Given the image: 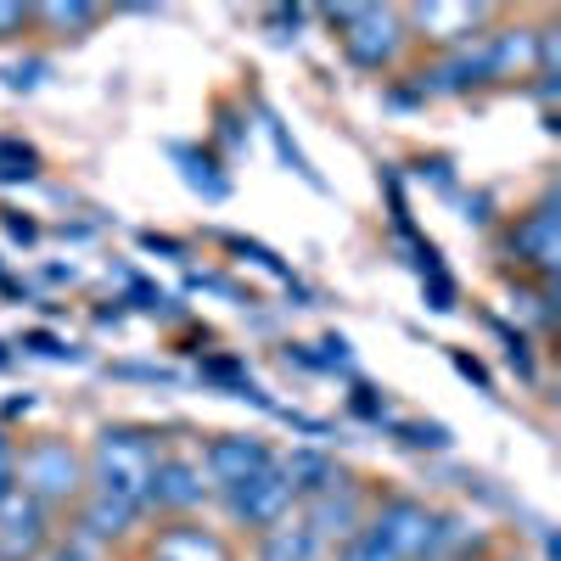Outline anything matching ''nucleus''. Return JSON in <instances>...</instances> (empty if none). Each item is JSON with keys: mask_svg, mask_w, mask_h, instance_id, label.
Here are the masks:
<instances>
[{"mask_svg": "<svg viewBox=\"0 0 561 561\" xmlns=\"http://www.w3.org/2000/svg\"><path fill=\"white\" fill-rule=\"evenodd\" d=\"M18 494V444L0 433V505Z\"/></svg>", "mask_w": 561, "mask_h": 561, "instance_id": "a211bd4d", "label": "nucleus"}, {"mask_svg": "<svg viewBox=\"0 0 561 561\" xmlns=\"http://www.w3.org/2000/svg\"><path fill=\"white\" fill-rule=\"evenodd\" d=\"M280 478L293 483V500L298 505H309V500H320V494H332V489L348 483V472L325 449H293V455H280Z\"/></svg>", "mask_w": 561, "mask_h": 561, "instance_id": "9d476101", "label": "nucleus"}, {"mask_svg": "<svg viewBox=\"0 0 561 561\" xmlns=\"http://www.w3.org/2000/svg\"><path fill=\"white\" fill-rule=\"evenodd\" d=\"M399 18H404V28H427L433 39H449L460 51V45L483 39L489 7H415V12H399Z\"/></svg>", "mask_w": 561, "mask_h": 561, "instance_id": "9b49d317", "label": "nucleus"}, {"mask_svg": "<svg viewBox=\"0 0 561 561\" xmlns=\"http://www.w3.org/2000/svg\"><path fill=\"white\" fill-rule=\"evenodd\" d=\"M135 523H140V511H129V505H118V500H102V494L84 489V500H79V534H84L90 545H113V539H124Z\"/></svg>", "mask_w": 561, "mask_h": 561, "instance_id": "ddd939ff", "label": "nucleus"}, {"mask_svg": "<svg viewBox=\"0 0 561 561\" xmlns=\"http://www.w3.org/2000/svg\"><path fill=\"white\" fill-rule=\"evenodd\" d=\"M163 438L152 427H129V421H113V427L96 433L84 455V489L118 500L129 511H147L152 500V478H158V460H163Z\"/></svg>", "mask_w": 561, "mask_h": 561, "instance_id": "f257e3e1", "label": "nucleus"}, {"mask_svg": "<svg viewBox=\"0 0 561 561\" xmlns=\"http://www.w3.org/2000/svg\"><path fill=\"white\" fill-rule=\"evenodd\" d=\"M399 433H404V444H410V449H444V444H449V433H444V427H399Z\"/></svg>", "mask_w": 561, "mask_h": 561, "instance_id": "6ab92c4d", "label": "nucleus"}, {"mask_svg": "<svg viewBox=\"0 0 561 561\" xmlns=\"http://www.w3.org/2000/svg\"><path fill=\"white\" fill-rule=\"evenodd\" d=\"M225 494V511L237 517L242 528H275L287 511H298V500H293V483L280 478V455H275V466H264V472H253V478H242V483H230V489H219Z\"/></svg>", "mask_w": 561, "mask_h": 561, "instance_id": "20e7f679", "label": "nucleus"}, {"mask_svg": "<svg viewBox=\"0 0 561 561\" xmlns=\"http://www.w3.org/2000/svg\"><path fill=\"white\" fill-rule=\"evenodd\" d=\"M208 472L197 460H180V455H163L158 460V478H152V500H147V511H174V517H185V511H197L203 505V494H208V483H203Z\"/></svg>", "mask_w": 561, "mask_h": 561, "instance_id": "1a4fd4ad", "label": "nucleus"}, {"mask_svg": "<svg viewBox=\"0 0 561 561\" xmlns=\"http://www.w3.org/2000/svg\"><path fill=\"white\" fill-rule=\"evenodd\" d=\"M174 163H185V169H180V174H185V185H197V192H203L208 203L230 197V180H225V174H214V169H219L214 158H203V152H192V147H174Z\"/></svg>", "mask_w": 561, "mask_h": 561, "instance_id": "4468645a", "label": "nucleus"}, {"mask_svg": "<svg viewBox=\"0 0 561 561\" xmlns=\"http://www.w3.org/2000/svg\"><path fill=\"white\" fill-rule=\"evenodd\" d=\"M197 466L208 472V483L230 489V483L264 472V466H275V449L264 438H253V433H219V438H208V449H203Z\"/></svg>", "mask_w": 561, "mask_h": 561, "instance_id": "423d86ee", "label": "nucleus"}, {"mask_svg": "<svg viewBox=\"0 0 561 561\" xmlns=\"http://www.w3.org/2000/svg\"><path fill=\"white\" fill-rule=\"evenodd\" d=\"M259 556H264V561H320V556H325V539L309 528L304 511H287L275 528L259 534Z\"/></svg>", "mask_w": 561, "mask_h": 561, "instance_id": "f8f14e48", "label": "nucleus"}, {"mask_svg": "<svg viewBox=\"0 0 561 561\" xmlns=\"http://www.w3.org/2000/svg\"><path fill=\"white\" fill-rule=\"evenodd\" d=\"M332 28L343 39L348 62L365 68V73L393 68L399 51H404V39H410L404 18L399 12H382V7H343V12H332Z\"/></svg>", "mask_w": 561, "mask_h": 561, "instance_id": "7ed1b4c3", "label": "nucleus"}, {"mask_svg": "<svg viewBox=\"0 0 561 561\" xmlns=\"http://www.w3.org/2000/svg\"><path fill=\"white\" fill-rule=\"evenodd\" d=\"M18 494L34 505H73L84 500V455L68 438H34L18 449Z\"/></svg>", "mask_w": 561, "mask_h": 561, "instance_id": "f03ea898", "label": "nucleus"}, {"mask_svg": "<svg viewBox=\"0 0 561 561\" xmlns=\"http://www.w3.org/2000/svg\"><path fill=\"white\" fill-rule=\"evenodd\" d=\"M34 23V7H0V39H12Z\"/></svg>", "mask_w": 561, "mask_h": 561, "instance_id": "aec40b11", "label": "nucleus"}, {"mask_svg": "<svg viewBox=\"0 0 561 561\" xmlns=\"http://www.w3.org/2000/svg\"><path fill=\"white\" fill-rule=\"evenodd\" d=\"M337 561H399V556H393L377 534H370V528H359L354 539H343V556H337Z\"/></svg>", "mask_w": 561, "mask_h": 561, "instance_id": "dca6fc26", "label": "nucleus"}, {"mask_svg": "<svg viewBox=\"0 0 561 561\" xmlns=\"http://www.w3.org/2000/svg\"><path fill=\"white\" fill-rule=\"evenodd\" d=\"M51 511L34 505L28 494H12L7 505H0V561H34L45 550V539H51Z\"/></svg>", "mask_w": 561, "mask_h": 561, "instance_id": "6e6552de", "label": "nucleus"}, {"mask_svg": "<svg viewBox=\"0 0 561 561\" xmlns=\"http://www.w3.org/2000/svg\"><path fill=\"white\" fill-rule=\"evenodd\" d=\"M511 253H517L539 280H545V287H550V280H556V259H561V242H556V203L545 197L539 208H528L517 225H511Z\"/></svg>", "mask_w": 561, "mask_h": 561, "instance_id": "0eeeda50", "label": "nucleus"}, {"mask_svg": "<svg viewBox=\"0 0 561 561\" xmlns=\"http://www.w3.org/2000/svg\"><path fill=\"white\" fill-rule=\"evenodd\" d=\"M34 147H18V140H0V180H28L34 174Z\"/></svg>", "mask_w": 561, "mask_h": 561, "instance_id": "f3484780", "label": "nucleus"}, {"mask_svg": "<svg viewBox=\"0 0 561 561\" xmlns=\"http://www.w3.org/2000/svg\"><path fill=\"white\" fill-rule=\"evenodd\" d=\"M147 561H237L230 539L197 517H169L152 539H147Z\"/></svg>", "mask_w": 561, "mask_h": 561, "instance_id": "39448f33", "label": "nucleus"}, {"mask_svg": "<svg viewBox=\"0 0 561 561\" xmlns=\"http://www.w3.org/2000/svg\"><path fill=\"white\" fill-rule=\"evenodd\" d=\"M34 23L84 34V28H96V23H102V7H34Z\"/></svg>", "mask_w": 561, "mask_h": 561, "instance_id": "2eb2a0df", "label": "nucleus"}]
</instances>
